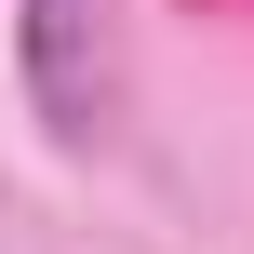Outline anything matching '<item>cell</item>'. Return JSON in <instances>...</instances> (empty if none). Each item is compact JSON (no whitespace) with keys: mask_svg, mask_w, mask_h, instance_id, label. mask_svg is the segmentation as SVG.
Returning <instances> with one entry per match:
<instances>
[{"mask_svg":"<svg viewBox=\"0 0 254 254\" xmlns=\"http://www.w3.org/2000/svg\"><path fill=\"white\" fill-rule=\"evenodd\" d=\"M94 54H107V0H27V94L54 134H94Z\"/></svg>","mask_w":254,"mask_h":254,"instance_id":"1","label":"cell"}]
</instances>
